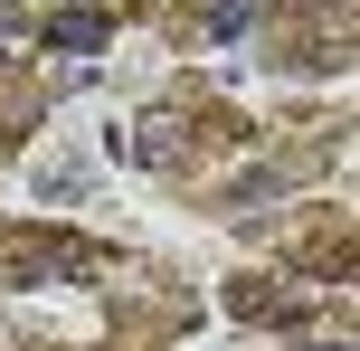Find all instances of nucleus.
<instances>
[{
  "instance_id": "f03ea898",
  "label": "nucleus",
  "mask_w": 360,
  "mask_h": 351,
  "mask_svg": "<svg viewBox=\"0 0 360 351\" xmlns=\"http://www.w3.org/2000/svg\"><path fill=\"white\" fill-rule=\"evenodd\" d=\"M247 19H256V0H209V38H218V48H228Z\"/></svg>"
},
{
  "instance_id": "f257e3e1",
  "label": "nucleus",
  "mask_w": 360,
  "mask_h": 351,
  "mask_svg": "<svg viewBox=\"0 0 360 351\" xmlns=\"http://www.w3.org/2000/svg\"><path fill=\"white\" fill-rule=\"evenodd\" d=\"M38 38H48V48H67V57H86V48H105V10H57Z\"/></svg>"
}]
</instances>
